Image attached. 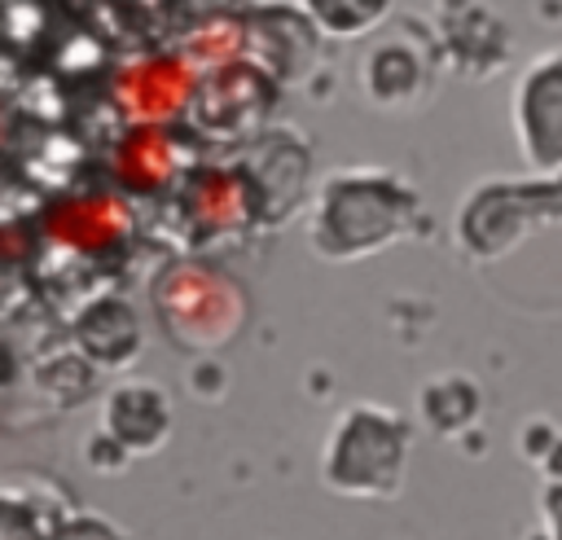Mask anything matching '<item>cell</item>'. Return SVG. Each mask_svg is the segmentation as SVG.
Masks as SVG:
<instances>
[{
    "label": "cell",
    "mask_w": 562,
    "mask_h": 540,
    "mask_svg": "<svg viewBox=\"0 0 562 540\" xmlns=\"http://www.w3.org/2000/svg\"><path fill=\"white\" fill-rule=\"evenodd\" d=\"M154 307L171 342L180 347H224L246 320L241 285L206 263H171L154 281Z\"/></svg>",
    "instance_id": "obj_1"
},
{
    "label": "cell",
    "mask_w": 562,
    "mask_h": 540,
    "mask_svg": "<svg viewBox=\"0 0 562 540\" xmlns=\"http://www.w3.org/2000/svg\"><path fill=\"white\" fill-rule=\"evenodd\" d=\"M193 70L180 57H140L114 79V101L132 127H162L193 101Z\"/></svg>",
    "instance_id": "obj_2"
},
{
    "label": "cell",
    "mask_w": 562,
    "mask_h": 540,
    "mask_svg": "<svg viewBox=\"0 0 562 540\" xmlns=\"http://www.w3.org/2000/svg\"><path fill=\"white\" fill-rule=\"evenodd\" d=\"M127 228H132V211L119 193H70V198H57L44 215L48 241L79 255L110 250Z\"/></svg>",
    "instance_id": "obj_3"
},
{
    "label": "cell",
    "mask_w": 562,
    "mask_h": 540,
    "mask_svg": "<svg viewBox=\"0 0 562 540\" xmlns=\"http://www.w3.org/2000/svg\"><path fill=\"white\" fill-rule=\"evenodd\" d=\"M114 171L123 184L154 193L176 176V140L167 127H132L114 149Z\"/></svg>",
    "instance_id": "obj_4"
},
{
    "label": "cell",
    "mask_w": 562,
    "mask_h": 540,
    "mask_svg": "<svg viewBox=\"0 0 562 540\" xmlns=\"http://www.w3.org/2000/svg\"><path fill=\"white\" fill-rule=\"evenodd\" d=\"M189 211L202 228H215V233H228V228H241L246 215H250V189L241 176L215 167V171H202L193 184H189Z\"/></svg>",
    "instance_id": "obj_5"
},
{
    "label": "cell",
    "mask_w": 562,
    "mask_h": 540,
    "mask_svg": "<svg viewBox=\"0 0 562 540\" xmlns=\"http://www.w3.org/2000/svg\"><path fill=\"white\" fill-rule=\"evenodd\" d=\"M189 48H193V57H206L211 66H228V61L237 57V48H241V31H237L233 22H220V26L198 31V35L189 40Z\"/></svg>",
    "instance_id": "obj_6"
}]
</instances>
